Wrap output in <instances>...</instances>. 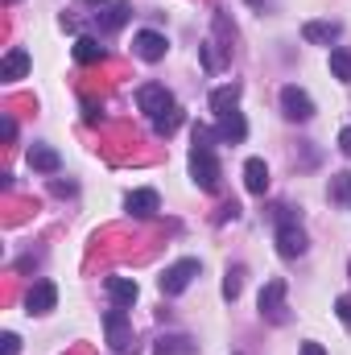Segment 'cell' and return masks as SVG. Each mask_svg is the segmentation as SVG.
Listing matches in <instances>:
<instances>
[{"mask_svg": "<svg viewBox=\"0 0 351 355\" xmlns=\"http://www.w3.org/2000/svg\"><path fill=\"white\" fill-rule=\"evenodd\" d=\"M75 62H83V67L103 62V46H99V37H79V42H75Z\"/></svg>", "mask_w": 351, "mask_h": 355, "instance_id": "20", "label": "cell"}, {"mask_svg": "<svg viewBox=\"0 0 351 355\" xmlns=\"http://www.w3.org/2000/svg\"><path fill=\"white\" fill-rule=\"evenodd\" d=\"M178 124H182V107H166V112H162V116H153V132H157V137H174L178 132Z\"/></svg>", "mask_w": 351, "mask_h": 355, "instance_id": "23", "label": "cell"}, {"mask_svg": "<svg viewBox=\"0 0 351 355\" xmlns=\"http://www.w3.org/2000/svg\"><path fill=\"white\" fill-rule=\"evenodd\" d=\"M339 153L351 157V124H348V128H339Z\"/></svg>", "mask_w": 351, "mask_h": 355, "instance_id": "27", "label": "cell"}, {"mask_svg": "<svg viewBox=\"0 0 351 355\" xmlns=\"http://www.w3.org/2000/svg\"><path fill=\"white\" fill-rule=\"evenodd\" d=\"M236 215H240V207H236V202H228V207L219 211V219H236Z\"/></svg>", "mask_w": 351, "mask_h": 355, "instance_id": "32", "label": "cell"}, {"mask_svg": "<svg viewBox=\"0 0 351 355\" xmlns=\"http://www.w3.org/2000/svg\"><path fill=\"white\" fill-rule=\"evenodd\" d=\"M244 186H248V194H264L268 190V166H264V157H248L244 162Z\"/></svg>", "mask_w": 351, "mask_h": 355, "instance_id": "16", "label": "cell"}, {"mask_svg": "<svg viewBox=\"0 0 351 355\" xmlns=\"http://www.w3.org/2000/svg\"><path fill=\"white\" fill-rule=\"evenodd\" d=\"M166 50H170V42H166V33H157V29H141V33L132 37V54H137L141 62H162Z\"/></svg>", "mask_w": 351, "mask_h": 355, "instance_id": "6", "label": "cell"}, {"mask_svg": "<svg viewBox=\"0 0 351 355\" xmlns=\"http://www.w3.org/2000/svg\"><path fill=\"white\" fill-rule=\"evenodd\" d=\"M190 178H194V186L198 190H207V194H215L219 190V157H215V149H207V145H190Z\"/></svg>", "mask_w": 351, "mask_h": 355, "instance_id": "1", "label": "cell"}, {"mask_svg": "<svg viewBox=\"0 0 351 355\" xmlns=\"http://www.w3.org/2000/svg\"><path fill=\"white\" fill-rule=\"evenodd\" d=\"M83 112H87V124H99L103 120V107L99 103H83Z\"/></svg>", "mask_w": 351, "mask_h": 355, "instance_id": "28", "label": "cell"}, {"mask_svg": "<svg viewBox=\"0 0 351 355\" xmlns=\"http://www.w3.org/2000/svg\"><path fill=\"white\" fill-rule=\"evenodd\" d=\"M257 306H261V318H268V322H285V318H289V314H285V281H281V277L264 281Z\"/></svg>", "mask_w": 351, "mask_h": 355, "instance_id": "5", "label": "cell"}, {"mask_svg": "<svg viewBox=\"0 0 351 355\" xmlns=\"http://www.w3.org/2000/svg\"><path fill=\"white\" fill-rule=\"evenodd\" d=\"M335 314H339V322L351 331V293H343V297L335 302Z\"/></svg>", "mask_w": 351, "mask_h": 355, "instance_id": "25", "label": "cell"}, {"mask_svg": "<svg viewBox=\"0 0 351 355\" xmlns=\"http://www.w3.org/2000/svg\"><path fill=\"white\" fill-rule=\"evenodd\" d=\"M215 132H219V141H223V145H240V141L248 137V120H244L240 112H228V116H219Z\"/></svg>", "mask_w": 351, "mask_h": 355, "instance_id": "12", "label": "cell"}, {"mask_svg": "<svg viewBox=\"0 0 351 355\" xmlns=\"http://www.w3.org/2000/svg\"><path fill=\"white\" fill-rule=\"evenodd\" d=\"M281 112H285V120L306 124V120L314 116V99L298 87V83H289V87H281Z\"/></svg>", "mask_w": 351, "mask_h": 355, "instance_id": "4", "label": "cell"}, {"mask_svg": "<svg viewBox=\"0 0 351 355\" xmlns=\"http://www.w3.org/2000/svg\"><path fill=\"white\" fill-rule=\"evenodd\" d=\"M17 352H21V339H17L12 331H4V335H0V355H17Z\"/></svg>", "mask_w": 351, "mask_h": 355, "instance_id": "26", "label": "cell"}, {"mask_svg": "<svg viewBox=\"0 0 351 355\" xmlns=\"http://www.w3.org/2000/svg\"><path fill=\"white\" fill-rule=\"evenodd\" d=\"M128 17H132V8H128V4H108L103 12H95V21H99V29H103V33H116Z\"/></svg>", "mask_w": 351, "mask_h": 355, "instance_id": "19", "label": "cell"}, {"mask_svg": "<svg viewBox=\"0 0 351 355\" xmlns=\"http://www.w3.org/2000/svg\"><path fill=\"white\" fill-rule=\"evenodd\" d=\"M54 186V194H75V182H50Z\"/></svg>", "mask_w": 351, "mask_h": 355, "instance_id": "29", "label": "cell"}, {"mask_svg": "<svg viewBox=\"0 0 351 355\" xmlns=\"http://www.w3.org/2000/svg\"><path fill=\"white\" fill-rule=\"evenodd\" d=\"M331 75L351 87V50L348 46H335V50H331Z\"/></svg>", "mask_w": 351, "mask_h": 355, "instance_id": "22", "label": "cell"}, {"mask_svg": "<svg viewBox=\"0 0 351 355\" xmlns=\"http://www.w3.org/2000/svg\"><path fill=\"white\" fill-rule=\"evenodd\" d=\"M29 170H37V174H58V170H62L58 149H50V145H33V149H29Z\"/></svg>", "mask_w": 351, "mask_h": 355, "instance_id": "15", "label": "cell"}, {"mask_svg": "<svg viewBox=\"0 0 351 355\" xmlns=\"http://www.w3.org/2000/svg\"><path fill=\"white\" fill-rule=\"evenodd\" d=\"M198 272H203V265H198L194 257H182V261H174V265L162 272V281H157V285H162V293H166V297H178V293H186V289H190V281H194Z\"/></svg>", "mask_w": 351, "mask_h": 355, "instance_id": "2", "label": "cell"}, {"mask_svg": "<svg viewBox=\"0 0 351 355\" xmlns=\"http://www.w3.org/2000/svg\"><path fill=\"white\" fill-rule=\"evenodd\" d=\"M137 107H141L145 116H162L166 107H174V95L162 87V83H145V87L137 91Z\"/></svg>", "mask_w": 351, "mask_h": 355, "instance_id": "8", "label": "cell"}, {"mask_svg": "<svg viewBox=\"0 0 351 355\" xmlns=\"http://www.w3.org/2000/svg\"><path fill=\"white\" fill-rule=\"evenodd\" d=\"M240 289H244V265H232V268H228V277H223V297H228V302H236V297H240Z\"/></svg>", "mask_w": 351, "mask_h": 355, "instance_id": "24", "label": "cell"}, {"mask_svg": "<svg viewBox=\"0 0 351 355\" xmlns=\"http://www.w3.org/2000/svg\"><path fill=\"white\" fill-rule=\"evenodd\" d=\"M194 352H198V343L190 335H162L153 343V355H194Z\"/></svg>", "mask_w": 351, "mask_h": 355, "instance_id": "17", "label": "cell"}, {"mask_svg": "<svg viewBox=\"0 0 351 355\" xmlns=\"http://www.w3.org/2000/svg\"><path fill=\"white\" fill-rule=\"evenodd\" d=\"M302 355H327L323 343H302Z\"/></svg>", "mask_w": 351, "mask_h": 355, "instance_id": "30", "label": "cell"}, {"mask_svg": "<svg viewBox=\"0 0 351 355\" xmlns=\"http://www.w3.org/2000/svg\"><path fill=\"white\" fill-rule=\"evenodd\" d=\"M339 33H343L339 21H306V25H302V37H306L310 46H331V42H339Z\"/></svg>", "mask_w": 351, "mask_h": 355, "instance_id": "11", "label": "cell"}, {"mask_svg": "<svg viewBox=\"0 0 351 355\" xmlns=\"http://www.w3.org/2000/svg\"><path fill=\"white\" fill-rule=\"evenodd\" d=\"M29 75V54L17 46V50H8L4 58H0V79L4 83H17V79H25Z\"/></svg>", "mask_w": 351, "mask_h": 355, "instance_id": "13", "label": "cell"}, {"mask_svg": "<svg viewBox=\"0 0 351 355\" xmlns=\"http://www.w3.org/2000/svg\"><path fill=\"white\" fill-rule=\"evenodd\" d=\"M54 306H58L54 281H33V289L25 293V310H29V314H50Z\"/></svg>", "mask_w": 351, "mask_h": 355, "instance_id": "10", "label": "cell"}, {"mask_svg": "<svg viewBox=\"0 0 351 355\" xmlns=\"http://www.w3.org/2000/svg\"><path fill=\"white\" fill-rule=\"evenodd\" d=\"M137 281L132 277H108V297H112V306H120V310H128L132 302H137Z\"/></svg>", "mask_w": 351, "mask_h": 355, "instance_id": "14", "label": "cell"}, {"mask_svg": "<svg viewBox=\"0 0 351 355\" xmlns=\"http://www.w3.org/2000/svg\"><path fill=\"white\" fill-rule=\"evenodd\" d=\"M0 132H4L8 141H12V137H17V124H12V120H0Z\"/></svg>", "mask_w": 351, "mask_h": 355, "instance_id": "31", "label": "cell"}, {"mask_svg": "<svg viewBox=\"0 0 351 355\" xmlns=\"http://www.w3.org/2000/svg\"><path fill=\"white\" fill-rule=\"evenodd\" d=\"M306 248H310V240H306L302 223H281V227H277V252H281L285 261L306 257Z\"/></svg>", "mask_w": 351, "mask_h": 355, "instance_id": "7", "label": "cell"}, {"mask_svg": "<svg viewBox=\"0 0 351 355\" xmlns=\"http://www.w3.org/2000/svg\"><path fill=\"white\" fill-rule=\"evenodd\" d=\"M236 103H240V83H223V87L211 91V112H215V116L236 112Z\"/></svg>", "mask_w": 351, "mask_h": 355, "instance_id": "18", "label": "cell"}, {"mask_svg": "<svg viewBox=\"0 0 351 355\" xmlns=\"http://www.w3.org/2000/svg\"><path fill=\"white\" fill-rule=\"evenodd\" d=\"M8 4H17V0H8Z\"/></svg>", "mask_w": 351, "mask_h": 355, "instance_id": "33", "label": "cell"}, {"mask_svg": "<svg viewBox=\"0 0 351 355\" xmlns=\"http://www.w3.org/2000/svg\"><path fill=\"white\" fill-rule=\"evenodd\" d=\"M327 194H331V202H339V207H351V170H343V174H331V186H327Z\"/></svg>", "mask_w": 351, "mask_h": 355, "instance_id": "21", "label": "cell"}, {"mask_svg": "<svg viewBox=\"0 0 351 355\" xmlns=\"http://www.w3.org/2000/svg\"><path fill=\"white\" fill-rule=\"evenodd\" d=\"M103 335H108V347L112 352H128L132 347V322H128V314L120 306H112L103 314Z\"/></svg>", "mask_w": 351, "mask_h": 355, "instance_id": "3", "label": "cell"}, {"mask_svg": "<svg viewBox=\"0 0 351 355\" xmlns=\"http://www.w3.org/2000/svg\"><path fill=\"white\" fill-rule=\"evenodd\" d=\"M124 211H128V215H137V219H149V215H157V211H162V198H157V190L141 186V190H128Z\"/></svg>", "mask_w": 351, "mask_h": 355, "instance_id": "9", "label": "cell"}]
</instances>
